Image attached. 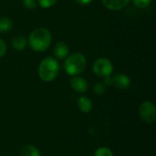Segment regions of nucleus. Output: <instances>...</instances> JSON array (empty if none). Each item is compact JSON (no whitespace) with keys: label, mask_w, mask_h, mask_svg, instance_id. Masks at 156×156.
I'll return each mask as SVG.
<instances>
[{"label":"nucleus","mask_w":156,"mask_h":156,"mask_svg":"<svg viewBox=\"0 0 156 156\" xmlns=\"http://www.w3.org/2000/svg\"><path fill=\"white\" fill-rule=\"evenodd\" d=\"M23 5L27 9H35L37 5V0H23Z\"/></svg>","instance_id":"nucleus-18"},{"label":"nucleus","mask_w":156,"mask_h":156,"mask_svg":"<svg viewBox=\"0 0 156 156\" xmlns=\"http://www.w3.org/2000/svg\"><path fill=\"white\" fill-rule=\"evenodd\" d=\"M87 60L83 54L74 52L65 58L64 69L69 76H77L82 73L86 68Z\"/></svg>","instance_id":"nucleus-3"},{"label":"nucleus","mask_w":156,"mask_h":156,"mask_svg":"<svg viewBox=\"0 0 156 156\" xmlns=\"http://www.w3.org/2000/svg\"><path fill=\"white\" fill-rule=\"evenodd\" d=\"M69 54V48L67 43L59 41L53 48V55L56 59H65Z\"/></svg>","instance_id":"nucleus-8"},{"label":"nucleus","mask_w":156,"mask_h":156,"mask_svg":"<svg viewBox=\"0 0 156 156\" xmlns=\"http://www.w3.org/2000/svg\"><path fill=\"white\" fill-rule=\"evenodd\" d=\"M19 156H40V152L33 145H26L20 150Z\"/></svg>","instance_id":"nucleus-12"},{"label":"nucleus","mask_w":156,"mask_h":156,"mask_svg":"<svg viewBox=\"0 0 156 156\" xmlns=\"http://www.w3.org/2000/svg\"><path fill=\"white\" fill-rule=\"evenodd\" d=\"M59 73V64L53 57L45 58L38 66V76L43 81H53Z\"/></svg>","instance_id":"nucleus-2"},{"label":"nucleus","mask_w":156,"mask_h":156,"mask_svg":"<svg viewBox=\"0 0 156 156\" xmlns=\"http://www.w3.org/2000/svg\"><path fill=\"white\" fill-rule=\"evenodd\" d=\"M13 27V22L8 17H0V32H9Z\"/></svg>","instance_id":"nucleus-13"},{"label":"nucleus","mask_w":156,"mask_h":156,"mask_svg":"<svg viewBox=\"0 0 156 156\" xmlns=\"http://www.w3.org/2000/svg\"><path fill=\"white\" fill-rule=\"evenodd\" d=\"M27 45V39L23 36H17L12 40V47L16 51H23Z\"/></svg>","instance_id":"nucleus-11"},{"label":"nucleus","mask_w":156,"mask_h":156,"mask_svg":"<svg viewBox=\"0 0 156 156\" xmlns=\"http://www.w3.org/2000/svg\"><path fill=\"white\" fill-rule=\"evenodd\" d=\"M57 0H37V3L42 8H49L56 4Z\"/></svg>","instance_id":"nucleus-17"},{"label":"nucleus","mask_w":156,"mask_h":156,"mask_svg":"<svg viewBox=\"0 0 156 156\" xmlns=\"http://www.w3.org/2000/svg\"><path fill=\"white\" fill-rule=\"evenodd\" d=\"M70 86L74 91L78 93H84L88 90L89 83L84 78L74 76L70 80Z\"/></svg>","instance_id":"nucleus-7"},{"label":"nucleus","mask_w":156,"mask_h":156,"mask_svg":"<svg viewBox=\"0 0 156 156\" xmlns=\"http://www.w3.org/2000/svg\"><path fill=\"white\" fill-rule=\"evenodd\" d=\"M92 69L97 76L104 78L112 75L113 71V65L108 58H100L94 61L92 65Z\"/></svg>","instance_id":"nucleus-4"},{"label":"nucleus","mask_w":156,"mask_h":156,"mask_svg":"<svg viewBox=\"0 0 156 156\" xmlns=\"http://www.w3.org/2000/svg\"><path fill=\"white\" fill-rule=\"evenodd\" d=\"M52 41V35L48 28L38 27L33 30L27 39V44L35 52H44Z\"/></svg>","instance_id":"nucleus-1"},{"label":"nucleus","mask_w":156,"mask_h":156,"mask_svg":"<svg viewBox=\"0 0 156 156\" xmlns=\"http://www.w3.org/2000/svg\"><path fill=\"white\" fill-rule=\"evenodd\" d=\"M112 85H114L119 90H124L130 87L131 80L127 75L123 73H117L112 77Z\"/></svg>","instance_id":"nucleus-6"},{"label":"nucleus","mask_w":156,"mask_h":156,"mask_svg":"<svg viewBox=\"0 0 156 156\" xmlns=\"http://www.w3.org/2000/svg\"><path fill=\"white\" fill-rule=\"evenodd\" d=\"M93 91L96 95H102L106 91V86L102 82H98L93 86Z\"/></svg>","instance_id":"nucleus-14"},{"label":"nucleus","mask_w":156,"mask_h":156,"mask_svg":"<svg viewBox=\"0 0 156 156\" xmlns=\"http://www.w3.org/2000/svg\"><path fill=\"white\" fill-rule=\"evenodd\" d=\"M131 0H101L103 5L112 11H119L128 5Z\"/></svg>","instance_id":"nucleus-9"},{"label":"nucleus","mask_w":156,"mask_h":156,"mask_svg":"<svg viewBox=\"0 0 156 156\" xmlns=\"http://www.w3.org/2000/svg\"><path fill=\"white\" fill-rule=\"evenodd\" d=\"M139 114L141 119L146 123H152L155 121V106L151 101H144L140 105Z\"/></svg>","instance_id":"nucleus-5"},{"label":"nucleus","mask_w":156,"mask_h":156,"mask_svg":"<svg viewBox=\"0 0 156 156\" xmlns=\"http://www.w3.org/2000/svg\"><path fill=\"white\" fill-rule=\"evenodd\" d=\"M94 156H113V154L109 148L101 147V148L97 149V151L94 154Z\"/></svg>","instance_id":"nucleus-15"},{"label":"nucleus","mask_w":156,"mask_h":156,"mask_svg":"<svg viewBox=\"0 0 156 156\" xmlns=\"http://www.w3.org/2000/svg\"><path fill=\"white\" fill-rule=\"evenodd\" d=\"M93 0H75L76 3H78L79 5H87L89 4H90Z\"/></svg>","instance_id":"nucleus-21"},{"label":"nucleus","mask_w":156,"mask_h":156,"mask_svg":"<svg viewBox=\"0 0 156 156\" xmlns=\"http://www.w3.org/2000/svg\"><path fill=\"white\" fill-rule=\"evenodd\" d=\"M133 2L137 7L145 8V7L149 6L152 4L153 0H133Z\"/></svg>","instance_id":"nucleus-16"},{"label":"nucleus","mask_w":156,"mask_h":156,"mask_svg":"<svg viewBox=\"0 0 156 156\" xmlns=\"http://www.w3.org/2000/svg\"><path fill=\"white\" fill-rule=\"evenodd\" d=\"M6 53V45L3 39L0 38V58H2Z\"/></svg>","instance_id":"nucleus-19"},{"label":"nucleus","mask_w":156,"mask_h":156,"mask_svg":"<svg viewBox=\"0 0 156 156\" xmlns=\"http://www.w3.org/2000/svg\"><path fill=\"white\" fill-rule=\"evenodd\" d=\"M102 83L105 86H112V77H111V76L104 77V80H103Z\"/></svg>","instance_id":"nucleus-20"},{"label":"nucleus","mask_w":156,"mask_h":156,"mask_svg":"<svg viewBox=\"0 0 156 156\" xmlns=\"http://www.w3.org/2000/svg\"><path fill=\"white\" fill-rule=\"evenodd\" d=\"M78 107L81 112L88 113L91 111L92 109V102L88 97H80L78 100Z\"/></svg>","instance_id":"nucleus-10"}]
</instances>
